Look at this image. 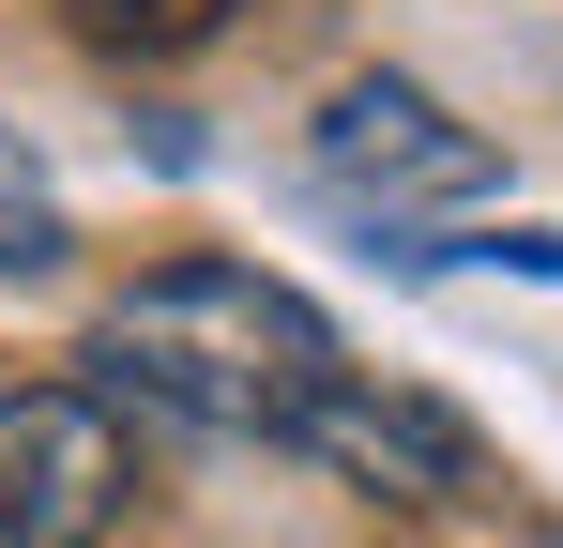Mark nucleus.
Returning <instances> with one entry per match:
<instances>
[{
	"label": "nucleus",
	"instance_id": "obj_6",
	"mask_svg": "<svg viewBox=\"0 0 563 548\" xmlns=\"http://www.w3.org/2000/svg\"><path fill=\"white\" fill-rule=\"evenodd\" d=\"M92 15V46H198V31H229V0H77Z\"/></svg>",
	"mask_w": 563,
	"mask_h": 548
},
{
	"label": "nucleus",
	"instance_id": "obj_1",
	"mask_svg": "<svg viewBox=\"0 0 563 548\" xmlns=\"http://www.w3.org/2000/svg\"><path fill=\"white\" fill-rule=\"evenodd\" d=\"M92 365H107V396L168 412L198 442H305V412L351 381L335 320L260 260H153L92 320Z\"/></svg>",
	"mask_w": 563,
	"mask_h": 548
},
{
	"label": "nucleus",
	"instance_id": "obj_2",
	"mask_svg": "<svg viewBox=\"0 0 563 548\" xmlns=\"http://www.w3.org/2000/svg\"><path fill=\"white\" fill-rule=\"evenodd\" d=\"M137 503V442H122V396L77 381H15L0 396V548H107Z\"/></svg>",
	"mask_w": 563,
	"mask_h": 548
},
{
	"label": "nucleus",
	"instance_id": "obj_4",
	"mask_svg": "<svg viewBox=\"0 0 563 548\" xmlns=\"http://www.w3.org/2000/svg\"><path fill=\"white\" fill-rule=\"evenodd\" d=\"M305 457H335L366 503H472V487H487V457H472L457 412H427L411 381H366V365L305 412Z\"/></svg>",
	"mask_w": 563,
	"mask_h": 548
},
{
	"label": "nucleus",
	"instance_id": "obj_3",
	"mask_svg": "<svg viewBox=\"0 0 563 548\" xmlns=\"http://www.w3.org/2000/svg\"><path fill=\"white\" fill-rule=\"evenodd\" d=\"M320 183L366 198V213H457V198L503 183V153H487V122H457L427 77H351L320 107Z\"/></svg>",
	"mask_w": 563,
	"mask_h": 548
},
{
	"label": "nucleus",
	"instance_id": "obj_5",
	"mask_svg": "<svg viewBox=\"0 0 563 548\" xmlns=\"http://www.w3.org/2000/svg\"><path fill=\"white\" fill-rule=\"evenodd\" d=\"M0 274H62V183L15 153V122H0Z\"/></svg>",
	"mask_w": 563,
	"mask_h": 548
}]
</instances>
